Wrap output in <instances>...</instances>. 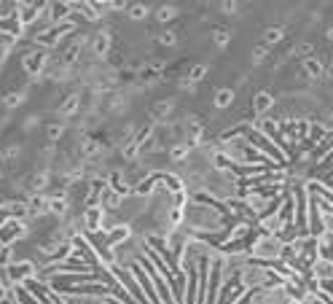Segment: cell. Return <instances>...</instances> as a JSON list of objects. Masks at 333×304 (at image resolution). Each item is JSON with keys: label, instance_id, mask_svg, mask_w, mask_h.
I'll use <instances>...</instances> for the list:
<instances>
[{"label": "cell", "instance_id": "7c38bea8", "mask_svg": "<svg viewBox=\"0 0 333 304\" xmlns=\"http://www.w3.org/2000/svg\"><path fill=\"white\" fill-rule=\"evenodd\" d=\"M312 51H314L312 43H298V46H296V54H298V57H306V59H309V57H312Z\"/></svg>", "mask_w": 333, "mask_h": 304}, {"label": "cell", "instance_id": "277c9868", "mask_svg": "<svg viewBox=\"0 0 333 304\" xmlns=\"http://www.w3.org/2000/svg\"><path fill=\"white\" fill-rule=\"evenodd\" d=\"M272 108V95H266V92H261V95H255V113H263Z\"/></svg>", "mask_w": 333, "mask_h": 304}, {"label": "cell", "instance_id": "52a82bcc", "mask_svg": "<svg viewBox=\"0 0 333 304\" xmlns=\"http://www.w3.org/2000/svg\"><path fill=\"white\" fill-rule=\"evenodd\" d=\"M231 100H234V92H231V89H218V95H215V105L226 108Z\"/></svg>", "mask_w": 333, "mask_h": 304}, {"label": "cell", "instance_id": "9a60e30c", "mask_svg": "<svg viewBox=\"0 0 333 304\" xmlns=\"http://www.w3.org/2000/svg\"><path fill=\"white\" fill-rule=\"evenodd\" d=\"M167 111H169V103H161V105H156V108H153V116L159 119V116H161V113H167Z\"/></svg>", "mask_w": 333, "mask_h": 304}, {"label": "cell", "instance_id": "ba28073f", "mask_svg": "<svg viewBox=\"0 0 333 304\" xmlns=\"http://www.w3.org/2000/svg\"><path fill=\"white\" fill-rule=\"evenodd\" d=\"M207 75V65H193L191 67V73H188V81L191 84H196V81H202Z\"/></svg>", "mask_w": 333, "mask_h": 304}, {"label": "cell", "instance_id": "4fadbf2b", "mask_svg": "<svg viewBox=\"0 0 333 304\" xmlns=\"http://www.w3.org/2000/svg\"><path fill=\"white\" fill-rule=\"evenodd\" d=\"M185 154H188V145H177V148H172V159H175V162H180Z\"/></svg>", "mask_w": 333, "mask_h": 304}, {"label": "cell", "instance_id": "6da1fadb", "mask_svg": "<svg viewBox=\"0 0 333 304\" xmlns=\"http://www.w3.org/2000/svg\"><path fill=\"white\" fill-rule=\"evenodd\" d=\"M247 137H250V140H253V143H258L261 148H266V151H269V154H272V157H274V159H282V151H280V148H274V145H272V143H269V140H266V137H261V135H258V132H250V129H247Z\"/></svg>", "mask_w": 333, "mask_h": 304}, {"label": "cell", "instance_id": "ac0fdd59", "mask_svg": "<svg viewBox=\"0 0 333 304\" xmlns=\"http://www.w3.org/2000/svg\"><path fill=\"white\" fill-rule=\"evenodd\" d=\"M223 11H229V14L237 11V3H223Z\"/></svg>", "mask_w": 333, "mask_h": 304}, {"label": "cell", "instance_id": "8fae6325", "mask_svg": "<svg viewBox=\"0 0 333 304\" xmlns=\"http://www.w3.org/2000/svg\"><path fill=\"white\" fill-rule=\"evenodd\" d=\"M229 38H231L229 30H226V27H218V33H215V43H218V46H226Z\"/></svg>", "mask_w": 333, "mask_h": 304}, {"label": "cell", "instance_id": "30bf717a", "mask_svg": "<svg viewBox=\"0 0 333 304\" xmlns=\"http://www.w3.org/2000/svg\"><path fill=\"white\" fill-rule=\"evenodd\" d=\"M322 135H325V129L320 127V124H312V137L306 140V145H314L317 140H322Z\"/></svg>", "mask_w": 333, "mask_h": 304}, {"label": "cell", "instance_id": "8992f818", "mask_svg": "<svg viewBox=\"0 0 333 304\" xmlns=\"http://www.w3.org/2000/svg\"><path fill=\"white\" fill-rule=\"evenodd\" d=\"M320 73H322V65H320L317 59L309 57V59L304 62V75H312V79H314V75H320Z\"/></svg>", "mask_w": 333, "mask_h": 304}, {"label": "cell", "instance_id": "3957f363", "mask_svg": "<svg viewBox=\"0 0 333 304\" xmlns=\"http://www.w3.org/2000/svg\"><path fill=\"white\" fill-rule=\"evenodd\" d=\"M293 205H296V202H293V197H290V194H288V197H285L282 199V210H280V218H277V221H288L290 223V215H293Z\"/></svg>", "mask_w": 333, "mask_h": 304}, {"label": "cell", "instance_id": "7a4b0ae2", "mask_svg": "<svg viewBox=\"0 0 333 304\" xmlns=\"http://www.w3.org/2000/svg\"><path fill=\"white\" fill-rule=\"evenodd\" d=\"M255 124H258V127H261V129H266V132H269V135H272V137H274V143H277V145H280V148H285V151H288V145H285V140H282V135H280V132H277V127H274V124H272V121H263V119H258V121H255Z\"/></svg>", "mask_w": 333, "mask_h": 304}, {"label": "cell", "instance_id": "d6986e66", "mask_svg": "<svg viewBox=\"0 0 333 304\" xmlns=\"http://www.w3.org/2000/svg\"><path fill=\"white\" fill-rule=\"evenodd\" d=\"M328 38H333V27H330V30H328Z\"/></svg>", "mask_w": 333, "mask_h": 304}, {"label": "cell", "instance_id": "e0dca14e", "mask_svg": "<svg viewBox=\"0 0 333 304\" xmlns=\"http://www.w3.org/2000/svg\"><path fill=\"white\" fill-rule=\"evenodd\" d=\"M161 41H164V43H175V35L172 33H164V35H161Z\"/></svg>", "mask_w": 333, "mask_h": 304}, {"label": "cell", "instance_id": "9c48e42d", "mask_svg": "<svg viewBox=\"0 0 333 304\" xmlns=\"http://www.w3.org/2000/svg\"><path fill=\"white\" fill-rule=\"evenodd\" d=\"M330 148H333V132H330V135H325V140H322V145H320V148H317V154H314V157H317V159H320V157H325V154H328V151H330Z\"/></svg>", "mask_w": 333, "mask_h": 304}, {"label": "cell", "instance_id": "2e32d148", "mask_svg": "<svg viewBox=\"0 0 333 304\" xmlns=\"http://www.w3.org/2000/svg\"><path fill=\"white\" fill-rule=\"evenodd\" d=\"M132 17H135V19H143V17H145V9H143V6H135V9H132Z\"/></svg>", "mask_w": 333, "mask_h": 304}, {"label": "cell", "instance_id": "5b68a950", "mask_svg": "<svg viewBox=\"0 0 333 304\" xmlns=\"http://www.w3.org/2000/svg\"><path fill=\"white\" fill-rule=\"evenodd\" d=\"M282 27H269L266 30V35H263V43L266 46H272V43H277V41H282Z\"/></svg>", "mask_w": 333, "mask_h": 304}, {"label": "cell", "instance_id": "5bb4252c", "mask_svg": "<svg viewBox=\"0 0 333 304\" xmlns=\"http://www.w3.org/2000/svg\"><path fill=\"white\" fill-rule=\"evenodd\" d=\"M263 57H266V46H255V49H253V59L261 62Z\"/></svg>", "mask_w": 333, "mask_h": 304}]
</instances>
